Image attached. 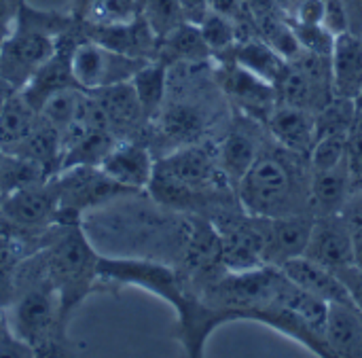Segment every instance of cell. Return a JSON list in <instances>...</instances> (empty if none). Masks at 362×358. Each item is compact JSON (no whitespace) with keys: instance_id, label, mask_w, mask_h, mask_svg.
<instances>
[{"instance_id":"cell-1","label":"cell","mask_w":362,"mask_h":358,"mask_svg":"<svg viewBox=\"0 0 362 358\" xmlns=\"http://www.w3.org/2000/svg\"><path fill=\"white\" fill-rule=\"evenodd\" d=\"M98 274L104 284H134L140 287L165 301H170L178 314L180 340L189 357H202L206 337L214 331L216 325L235 321L231 310H214L193 299L180 284L178 276L163 263L148 259H123V257H104L100 255Z\"/></svg>"},{"instance_id":"cell-2","label":"cell","mask_w":362,"mask_h":358,"mask_svg":"<svg viewBox=\"0 0 362 358\" xmlns=\"http://www.w3.org/2000/svg\"><path fill=\"white\" fill-rule=\"evenodd\" d=\"M15 299L4 310L8 331L34 357H59L66 323L59 293L49 280L38 250L15 267Z\"/></svg>"},{"instance_id":"cell-3","label":"cell","mask_w":362,"mask_h":358,"mask_svg":"<svg viewBox=\"0 0 362 358\" xmlns=\"http://www.w3.org/2000/svg\"><path fill=\"white\" fill-rule=\"evenodd\" d=\"M38 253L49 280L59 293L62 316L68 325L70 314L83 304V299L104 284L98 274L100 253L91 244L83 221L51 225Z\"/></svg>"},{"instance_id":"cell-4","label":"cell","mask_w":362,"mask_h":358,"mask_svg":"<svg viewBox=\"0 0 362 358\" xmlns=\"http://www.w3.org/2000/svg\"><path fill=\"white\" fill-rule=\"evenodd\" d=\"M51 180L59 200L57 223L81 221L89 210L136 195V191L112 180L100 166H70L59 170Z\"/></svg>"},{"instance_id":"cell-5","label":"cell","mask_w":362,"mask_h":358,"mask_svg":"<svg viewBox=\"0 0 362 358\" xmlns=\"http://www.w3.org/2000/svg\"><path fill=\"white\" fill-rule=\"evenodd\" d=\"M238 185L244 208L257 219L286 214L295 187L286 161L276 155H259Z\"/></svg>"},{"instance_id":"cell-6","label":"cell","mask_w":362,"mask_h":358,"mask_svg":"<svg viewBox=\"0 0 362 358\" xmlns=\"http://www.w3.org/2000/svg\"><path fill=\"white\" fill-rule=\"evenodd\" d=\"M148 59H136L115 53L89 38H78L70 51V70L78 89L95 91L129 81Z\"/></svg>"},{"instance_id":"cell-7","label":"cell","mask_w":362,"mask_h":358,"mask_svg":"<svg viewBox=\"0 0 362 358\" xmlns=\"http://www.w3.org/2000/svg\"><path fill=\"white\" fill-rule=\"evenodd\" d=\"M59 200L53 180L15 189L2 195L4 229L19 236L42 238L45 231L57 223Z\"/></svg>"},{"instance_id":"cell-8","label":"cell","mask_w":362,"mask_h":358,"mask_svg":"<svg viewBox=\"0 0 362 358\" xmlns=\"http://www.w3.org/2000/svg\"><path fill=\"white\" fill-rule=\"evenodd\" d=\"M59 38L15 23L0 42V76L15 89H21L32 74L57 51Z\"/></svg>"},{"instance_id":"cell-9","label":"cell","mask_w":362,"mask_h":358,"mask_svg":"<svg viewBox=\"0 0 362 358\" xmlns=\"http://www.w3.org/2000/svg\"><path fill=\"white\" fill-rule=\"evenodd\" d=\"M81 36L115 53L136 59H157V51H159V38L148 25V21L142 17V13L129 21H117V23L81 21Z\"/></svg>"},{"instance_id":"cell-10","label":"cell","mask_w":362,"mask_h":358,"mask_svg":"<svg viewBox=\"0 0 362 358\" xmlns=\"http://www.w3.org/2000/svg\"><path fill=\"white\" fill-rule=\"evenodd\" d=\"M305 257L337 272L354 265V244L350 223L335 214H325L322 221H314Z\"/></svg>"},{"instance_id":"cell-11","label":"cell","mask_w":362,"mask_h":358,"mask_svg":"<svg viewBox=\"0 0 362 358\" xmlns=\"http://www.w3.org/2000/svg\"><path fill=\"white\" fill-rule=\"evenodd\" d=\"M100 168L119 185L140 193L148 189L155 174V159L146 146L134 140H117Z\"/></svg>"},{"instance_id":"cell-12","label":"cell","mask_w":362,"mask_h":358,"mask_svg":"<svg viewBox=\"0 0 362 358\" xmlns=\"http://www.w3.org/2000/svg\"><path fill=\"white\" fill-rule=\"evenodd\" d=\"M76 38H74V30L66 36L59 38L57 51L32 74V79L21 87L23 96L28 98V102L40 112V106L57 91L68 89V87H76L74 79H72V70H70V51L74 47Z\"/></svg>"},{"instance_id":"cell-13","label":"cell","mask_w":362,"mask_h":358,"mask_svg":"<svg viewBox=\"0 0 362 358\" xmlns=\"http://www.w3.org/2000/svg\"><path fill=\"white\" fill-rule=\"evenodd\" d=\"M267 225L263 229L265 240V263H278L284 265L286 261L305 255L314 219L308 216H272L265 219Z\"/></svg>"},{"instance_id":"cell-14","label":"cell","mask_w":362,"mask_h":358,"mask_svg":"<svg viewBox=\"0 0 362 358\" xmlns=\"http://www.w3.org/2000/svg\"><path fill=\"white\" fill-rule=\"evenodd\" d=\"M280 270L293 284L322 299L325 304H354L341 278L333 270L312 261L305 255L286 261L284 265H280Z\"/></svg>"},{"instance_id":"cell-15","label":"cell","mask_w":362,"mask_h":358,"mask_svg":"<svg viewBox=\"0 0 362 358\" xmlns=\"http://www.w3.org/2000/svg\"><path fill=\"white\" fill-rule=\"evenodd\" d=\"M155 172L193 189L195 193L210 187L216 178V168H214L212 159L208 157V153L193 144L178 149L172 155L157 161Z\"/></svg>"},{"instance_id":"cell-16","label":"cell","mask_w":362,"mask_h":358,"mask_svg":"<svg viewBox=\"0 0 362 358\" xmlns=\"http://www.w3.org/2000/svg\"><path fill=\"white\" fill-rule=\"evenodd\" d=\"M325 342L329 357L362 358V312L354 304H329Z\"/></svg>"},{"instance_id":"cell-17","label":"cell","mask_w":362,"mask_h":358,"mask_svg":"<svg viewBox=\"0 0 362 358\" xmlns=\"http://www.w3.org/2000/svg\"><path fill=\"white\" fill-rule=\"evenodd\" d=\"M274 138L293 153H310L316 140V117L308 108L282 104L269 112L267 119Z\"/></svg>"},{"instance_id":"cell-18","label":"cell","mask_w":362,"mask_h":358,"mask_svg":"<svg viewBox=\"0 0 362 358\" xmlns=\"http://www.w3.org/2000/svg\"><path fill=\"white\" fill-rule=\"evenodd\" d=\"M333 93L356 100L362 89V38L352 32L335 36L331 53Z\"/></svg>"},{"instance_id":"cell-19","label":"cell","mask_w":362,"mask_h":358,"mask_svg":"<svg viewBox=\"0 0 362 358\" xmlns=\"http://www.w3.org/2000/svg\"><path fill=\"white\" fill-rule=\"evenodd\" d=\"M221 238H223L221 261L231 274H244L265 267L263 229L259 231L252 225H240Z\"/></svg>"},{"instance_id":"cell-20","label":"cell","mask_w":362,"mask_h":358,"mask_svg":"<svg viewBox=\"0 0 362 358\" xmlns=\"http://www.w3.org/2000/svg\"><path fill=\"white\" fill-rule=\"evenodd\" d=\"M221 83L225 91L240 104H244L248 110L267 108L276 100V85L263 81L261 76L252 74L250 70L242 68L240 64L225 66L221 72Z\"/></svg>"},{"instance_id":"cell-21","label":"cell","mask_w":362,"mask_h":358,"mask_svg":"<svg viewBox=\"0 0 362 358\" xmlns=\"http://www.w3.org/2000/svg\"><path fill=\"white\" fill-rule=\"evenodd\" d=\"M91 93H93L95 102L100 104V108L108 121V127L112 132L134 127L140 119H144L142 106H140L138 96H136L129 81L117 83L110 87H102V89L91 91Z\"/></svg>"},{"instance_id":"cell-22","label":"cell","mask_w":362,"mask_h":358,"mask_svg":"<svg viewBox=\"0 0 362 358\" xmlns=\"http://www.w3.org/2000/svg\"><path fill=\"white\" fill-rule=\"evenodd\" d=\"M40 112L28 102L21 89H15L0 108V151L11 153L38 123Z\"/></svg>"},{"instance_id":"cell-23","label":"cell","mask_w":362,"mask_h":358,"mask_svg":"<svg viewBox=\"0 0 362 358\" xmlns=\"http://www.w3.org/2000/svg\"><path fill=\"white\" fill-rule=\"evenodd\" d=\"M210 55V49L202 36L199 25L195 23H180L176 30L159 38V51L157 59L165 62L168 66L172 64H197Z\"/></svg>"},{"instance_id":"cell-24","label":"cell","mask_w":362,"mask_h":358,"mask_svg":"<svg viewBox=\"0 0 362 358\" xmlns=\"http://www.w3.org/2000/svg\"><path fill=\"white\" fill-rule=\"evenodd\" d=\"M233 59L235 64H240L242 68L250 70L252 74L261 76L272 85H276L284 74V70L288 68L286 59L269 42L261 38H246L244 42H240Z\"/></svg>"},{"instance_id":"cell-25","label":"cell","mask_w":362,"mask_h":358,"mask_svg":"<svg viewBox=\"0 0 362 358\" xmlns=\"http://www.w3.org/2000/svg\"><path fill=\"white\" fill-rule=\"evenodd\" d=\"M168 68L170 66L161 59H148L129 79L138 96V102L142 106L144 119H153L163 106L165 91H168Z\"/></svg>"},{"instance_id":"cell-26","label":"cell","mask_w":362,"mask_h":358,"mask_svg":"<svg viewBox=\"0 0 362 358\" xmlns=\"http://www.w3.org/2000/svg\"><path fill=\"white\" fill-rule=\"evenodd\" d=\"M350 174H348V163L344 161L341 166L325 172H312V185H310V200L312 204L325 212V214H335L350 191Z\"/></svg>"},{"instance_id":"cell-27","label":"cell","mask_w":362,"mask_h":358,"mask_svg":"<svg viewBox=\"0 0 362 358\" xmlns=\"http://www.w3.org/2000/svg\"><path fill=\"white\" fill-rule=\"evenodd\" d=\"M51 178V174L47 172L45 166L19 157V155H8L2 153V161H0V193H8L15 189H23V187H32V185H40L47 183Z\"/></svg>"},{"instance_id":"cell-28","label":"cell","mask_w":362,"mask_h":358,"mask_svg":"<svg viewBox=\"0 0 362 358\" xmlns=\"http://www.w3.org/2000/svg\"><path fill=\"white\" fill-rule=\"evenodd\" d=\"M259 157L257 153V144L248 134L242 132H231L221 149V168L225 172L227 178L240 183L242 176L248 172V168L255 163V159Z\"/></svg>"},{"instance_id":"cell-29","label":"cell","mask_w":362,"mask_h":358,"mask_svg":"<svg viewBox=\"0 0 362 358\" xmlns=\"http://www.w3.org/2000/svg\"><path fill=\"white\" fill-rule=\"evenodd\" d=\"M78 19L93 23L129 21L142 13V0H76Z\"/></svg>"},{"instance_id":"cell-30","label":"cell","mask_w":362,"mask_h":358,"mask_svg":"<svg viewBox=\"0 0 362 358\" xmlns=\"http://www.w3.org/2000/svg\"><path fill=\"white\" fill-rule=\"evenodd\" d=\"M356 100L335 96L322 106V110L316 117V136L325 134H348L352 119L356 115Z\"/></svg>"},{"instance_id":"cell-31","label":"cell","mask_w":362,"mask_h":358,"mask_svg":"<svg viewBox=\"0 0 362 358\" xmlns=\"http://www.w3.org/2000/svg\"><path fill=\"white\" fill-rule=\"evenodd\" d=\"M83 93L85 91L78 89V87H68V89H62V91L53 93L40 106V117L45 121H49L53 127H57L59 134H62V129H66L74 121V117H76V112L81 108V102H83Z\"/></svg>"},{"instance_id":"cell-32","label":"cell","mask_w":362,"mask_h":358,"mask_svg":"<svg viewBox=\"0 0 362 358\" xmlns=\"http://www.w3.org/2000/svg\"><path fill=\"white\" fill-rule=\"evenodd\" d=\"M223 250V238L212 229L208 223H195L191 231V242L187 250V259L191 267H206L212 265L216 259H221Z\"/></svg>"},{"instance_id":"cell-33","label":"cell","mask_w":362,"mask_h":358,"mask_svg":"<svg viewBox=\"0 0 362 358\" xmlns=\"http://www.w3.org/2000/svg\"><path fill=\"white\" fill-rule=\"evenodd\" d=\"M202 36L210 49V53H221L227 49H233V45L238 42V25L235 21L221 13V11H210L206 15V19L199 23Z\"/></svg>"},{"instance_id":"cell-34","label":"cell","mask_w":362,"mask_h":358,"mask_svg":"<svg viewBox=\"0 0 362 358\" xmlns=\"http://www.w3.org/2000/svg\"><path fill=\"white\" fill-rule=\"evenodd\" d=\"M346 140L348 134H325L316 136L314 146L310 151L312 172H325L341 166L346 161Z\"/></svg>"},{"instance_id":"cell-35","label":"cell","mask_w":362,"mask_h":358,"mask_svg":"<svg viewBox=\"0 0 362 358\" xmlns=\"http://www.w3.org/2000/svg\"><path fill=\"white\" fill-rule=\"evenodd\" d=\"M142 17L148 21L157 38H163L180 23H185L178 0H142Z\"/></svg>"},{"instance_id":"cell-36","label":"cell","mask_w":362,"mask_h":358,"mask_svg":"<svg viewBox=\"0 0 362 358\" xmlns=\"http://www.w3.org/2000/svg\"><path fill=\"white\" fill-rule=\"evenodd\" d=\"M276 85H278L280 96L284 98V104H293V106H301V108L310 106V100L314 96V83L299 68L288 66Z\"/></svg>"},{"instance_id":"cell-37","label":"cell","mask_w":362,"mask_h":358,"mask_svg":"<svg viewBox=\"0 0 362 358\" xmlns=\"http://www.w3.org/2000/svg\"><path fill=\"white\" fill-rule=\"evenodd\" d=\"M202 127V117L189 106H172L163 115V132L178 140H189Z\"/></svg>"},{"instance_id":"cell-38","label":"cell","mask_w":362,"mask_h":358,"mask_svg":"<svg viewBox=\"0 0 362 358\" xmlns=\"http://www.w3.org/2000/svg\"><path fill=\"white\" fill-rule=\"evenodd\" d=\"M346 163H348L350 185L354 189H362V108H356V115L348 129Z\"/></svg>"},{"instance_id":"cell-39","label":"cell","mask_w":362,"mask_h":358,"mask_svg":"<svg viewBox=\"0 0 362 358\" xmlns=\"http://www.w3.org/2000/svg\"><path fill=\"white\" fill-rule=\"evenodd\" d=\"M295 36L301 45L303 51H312L325 57H331L333 45H335V34H331L325 25H308V23H293Z\"/></svg>"},{"instance_id":"cell-40","label":"cell","mask_w":362,"mask_h":358,"mask_svg":"<svg viewBox=\"0 0 362 358\" xmlns=\"http://www.w3.org/2000/svg\"><path fill=\"white\" fill-rule=\"evenodd\" d=\"M322 25L335 36L348 32V13H346V6H344L341 0H327V11H325Z\"/></svg>"},{"instance_id":"cell-41","label":"cell","mask_w":362,"mask_h":358,"mask_svg":"<svg viewBox=\"0 0 362 358\" xmlns=\"http://www.w3.org/2000/svg\"><path fill=\"white\" fill-rule=\"evenodd\" d=\"M335 274L341 278V282H344V284H346V289H348L350 299L354 301V306H356V308L362 312V270L361 267H358V265H348V267L337 270Z\"/></svg>"},{"instance_id":"cell-42","label":"cell","mask_w":362,"mask_h":358,"mask_svg":"<svg viewBox=\"0 0 362 358\" xmlns=\"http://www.w3.org/2000/svg\"><path fill=\"white\" fill-rule=\"evenodd\" d=\"M327 0H301L297 6V21L308 25H322Z\"/></svg>"},{"instance_id":"cell-43","label":"cell","mask_w":362,"mask_h":358,"mask_svg":"<svg viewBox=\"0 0 362 358\" xmlns=\"http://www.w3.org/2000/svg\"><path fill=\"white\" fill-rule=\"evenodd\" d=\"M178 4L185 15V21L195 23V25H199L206 19V15L212 11L210 0H178Z\"/></svg>"},{"instance_id":"cell-44","label":"cell","mask_w":362,"mask_h":358,"mask_svg":"<svg viewBox=\"0 0 362 358\" xmlns=\"http://www.w3.org/2000/svg\"><path fill=\"white\" fill-rule=\"evenodd\" d=\"M23 0H0V42L8 36V32L15 25L17 11Z\"/></svg>"},{"instance_id":"cell-45","label":"cell","mask_w":362,"mask_h":358,"mask_svg":"<svg viewBox=\"0 0 362 358\" xmlns=\"http://www.w3.org/2000/svg\"><path fill=\"white\" fill-rule=\"evenodd\" d=\"M15 270L11 267H0V310L4 312L13 299H15Z\"/></svg>"},{"instance_id":"cell-46","label":"cell","mask_w":362,"mask_h":358,"mask_svg":"<svg viewBox=\"0 0 362 358\" xmlns=\"http://www.w3.org/2000/svg\"><path fill=\"white\" fill-rule=\"evenodd\" d=\"M244 6H246V11L250 15L261 19V17L274 15V11L278 6V0H244Z\"/></svg>"},{"instance_id":"cell-47","label":"cell","mask_w":362,"mask_h":358,"mask_svg":"<svg viewBox=\"0 0 362 358\" xmlns=\"http://www.w3.org/2000/svg\"><path fill=\"white\" fill-rule=\"evenodd\" d=\"M348 223H350L352 244H354V265H358L362 270V216H354Z\"/></svg>"},{"instance_id":"cell-48","label":"cell","mask_w":362,"mask_h":358,"mask_svg":"<svg viewBox=\"0 0 362 358\" xmlns=\"http://www.w3.org/2000/svg\"><path fill=\"white\" fill-rule=\"evenodd\" d=\"M6 331V321H4V316H2V310H0V335Z\"/></svg>"},{"instance_id":"cell-49","label":"cell","mask_w":362,"mask_h":358,"mask_svg":"<svg viewBox=\"0 0 362 358\" xmlns=\"http://www.w3.org/2000/svg\"><path fill=\"white\" fill-rule=\"evenodd\" d=\"M0 227H4V219H2V193H0Z\"/></svg>"},{"instance_id":"cell-50","label":"cell","mask_w":362,"mask_h":358,"mask_svg":"<svg viewBox=\"0 0 362 358\" xmlns=\"http://www.w3.org/2000/svg\"><path fill=\"white\" fill-rule=\"evenodd\" d=\"M356 106L362 108V89H361V93H358V98H356Z\"/></svg>"},{"instance_id":"cell-51","label":"cell","mask_w":362,"mask_h":358,"mask_svg":"<svg viewBox=\"0 0 362 358\" xmlns=\"http://www.w3.org/2000/svg\"><path fill=\"white\" fill-rule=\"evenodd\" d=\"M0 161H2V151H0Z\"/></svg>"}]
</instances>
